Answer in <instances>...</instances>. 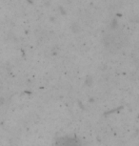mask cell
<instances>
[{"label": "cell", "instance_id": "cell-1", "mask_svg": "<svg viewBox=\"0 0 139 146\" xmlns=\"http://www.w3.org/2000/svg\"><path fill=\"white\" fill-rule=\"evenodd\" d=\"M55 146H81L77 140L72 139L70 137H63L57 140Z\"/></svg>", "mask_w": 139, "mask_h": 146}]
</instances>
